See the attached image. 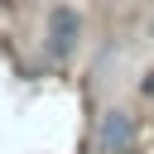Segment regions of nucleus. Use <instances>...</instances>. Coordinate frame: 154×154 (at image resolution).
I'll use <instances>...</instances> for the list:
<instances>
[{
  "mask_svg": "<svg viewBox=\"0 0 154 154\" xmlns=\"http://www.w3.org/2000/svg\"><path fill=\"white\" fill-rule=\"evenodd\" d=\"M130 140H135L130 116H125V111H106V120H101V149H106V154H125Z\"/></svg>",
  "mask_w": 154,
  "mask_h": 154,
  "instance_id": "f03ea898",
  "label": "nucleus"
},
{
  "mask_svg": "<svg viewBox=\"0 0 154 154\" xmlns=\"http://www.w3.org/2000/svg\"><path fill=\"white\" fill-rule=\"evenodd\" d=\"M77 34H82L77 10H72V5H58V10L48 14V53H53V58H67L72 43H77Z\"/></svg>",
  "mask_w": 154,
  "mask_h": 154,
  "instance_id": "f257e3e1",
  "label": "nucleus"
}]
</instances>
